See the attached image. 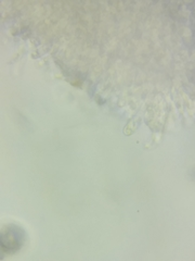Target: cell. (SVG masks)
I'll return each instance as SVG.
<instances>
[{
	"label": "cell",
	"instance_id": "6da1fadb",
	"mask_svg": "<svg viewBox=\"0 0 195 261\" xmlns=\"http://www.w3.org/2000/svg\"><path fill=\"white\" fill-rule=\"evenodd\" d=\"M21 246V235L20 230L16 227L8 228L3 234L2 233V248L6 251L15 250Z\"/></svg>",
	"mask_w": 195,
	"mask_h": 261
}]
</instances>
